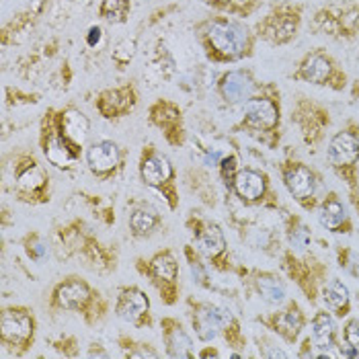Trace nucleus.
<instances>
[{
    "instance_id": "nucleus-1",
    "label": "nucleus",
    "mask_w": 359,
    "mask_h": 359,
    "mask_svg": "<svg viewBox=\"0 0 359 359\" xmlns=\"http://www.w3.org/2000/svg\"><path fill=\"white\" fill-rule=\"evenodd\" d=\"M90 136V121L74 105L50 109L39 121V150L57 170L72 172L83 161Z\"/></svg>"
},
{
    "instance_id": "nucleus-2",
    "label": "nucleus",
    "mask_w": 359,
    "mask_h": 359,
    "mask_svg": "<svg viewBox=\"0 0 359 359\" xmlns=\"http://www.w3.org/2000/svg\"><path fill=\"white\" fill-rule=\"evenodd\" d=\"M194 35L203 55L212 64H234L250 57L257 39L245 21L230 15H212L197 21Z\"/></svg>"
},
{
    "instance_id": "nucleus-3",
    "label": "nucleus",
    "mask_w": 359,
    "mask_h": 359,
    "mask_svg": "<svg viewBox=\"0 0 359 359\" xmlns=\"http://www.w3.org/2000/svg\"><path fill=\"white\" fill-rule=\"evenodd\" d=\"M54 249L57 250V257L81 259L86 269L99 276H107L117 269L119 255L115 245L111 247L101 243V238L81 218H72L55 228Z\"/></svg>"
},
{
    "instance_id": "nucleus-4",
    "label": "nucleus",
    "mask_w": 359,
    "mask_h": 359,
    "mask_svg": "<svg viewBox=\"0 0 359 359\" xmlns=\"http://www.w3.org/2000/svg\"><path fill=\"white\" fill-rule=\"evenodd\" d=\"M48 308L52 312H70L79 314L86 327H99L109 316V300L93 287L84 277H62L50 292Z\"/></svg>"
},
{
    "instance_id": "nucleus-5",
    "label": "nucleus",
    "mask_w": 359,
    "mask_h": 359,
    "mask_svg": "<svg viewBox=\"0 0 359 359\" xmlns=\"http://www.w3.org/2000/svg\"><path fill=\"white\" fill-rule=\"evenodd\" d=\"M4 175L17 201L27 205H46L52 201V179L33 152L13 150L6 154Z\"/></svg>"
},
{
    "instance_id": "nucleus-6",
    "label": "nucleus",
    "mask_w": 359,
    "mask_h": 359,
    "mask_svg": "<svg viewBox=\"0 0 359 359\" xmlns=\"http://www.w3.org/2000/svg\"><path fill=\"white\" fill-rule=\"evenodd\" d=\"M232 130L247 132L249 136L259 138L269 148L276 146L281 130V101L279 90L273 84L257 86V93L243 105L241 121Z\"/></svg>"
},
{
    "instance_id": "nucleus-7",
    "label": "nucleus",
    "mask_w": 359,
    "mask_h": 359,
    "mask_svg": "<svg viewBox=\"0 0 359 359\" xmlns=\"http://www.w3.org/2000/svg\"><path fill=\"white\" fill-rule=\"evenodd\" d=\"M185 228L189 230L191 243L195 249L201 252V257L210 263L212 269L218 273H236L238 267L230 259L228 241L218 222L210 220L201 210H189L185 216Z\"/></svg>"
},
{
    "instance_id": "nucleus-8",
    "label": "nucleus",
    "mask_w": 359,
    "mask_h": 359,
    "mask_svg": "<svg viewBox=\"0 0 359 359\" xmlns=\"http://www.w3.org/2000/svg\"><path fill=\"white\" fill-rule=\"evenodd\" d=\"M138 175L140 181L152 189L154 194L163 197L168 212H177L181 205V194H179V175L172 161L161 152L154 144L142 146L138 156Z\"/></svg>"
},
{
    "instance_id": "nucleus-9",
    "label": "nucleus",
    "mask_w": 359,
    "mask_h": 359,
    "mask_svg": "<svg viewBox=\"0 0 359 359\" xmlns=\"http://www.w3.org/2000/svg\"><path fill=\"white\" fill-rule=\"evenodd\" d=\"M134 267L140 276L146 277L152 290L158 294L161 302L168 308L179 304L181 298V265L172 249H161L150 257H136Z\"/></svg>"
},
{
    "instance_id": "nucleus-10",
    "label": "nucleus",
    "mask_w": 359,
    "mask_h": 359,
    "mask_svg": "<svg viewBox=\"0 0 359 359\" xmlns=\"http://www.w3.org/2000/svg\"><path fill=\"white\" fill-rule=\"evenodd\" d=\"M37 341V316L25 304L4 306L0 310V345L13 358H25Z\"/></svg>"
},
{
    "instance_id": "nucleus-11",
    "label": "nucleus",
    "mask_w": 359,
    "mask_h": 359,
    "mask_svg": "<svg viewBox=\"0 0 359 359\" xmlns=\"http://www.w3.org/2000/svg\"><path fill=\"white\" fill-rule=\"evenodd\" d=\"M327 158L331 168L347 183L353 205L359 210V126L349 121L343 130H339L329 142Z\"/></svg>"
},
{
    "instance_id": "nucleus-12",
    "label": "nucleus",
    "mask_w": 359,
    "mask_h": 359,
    "mask_svg": "<svg viewBox=\"0 0 359 359\" xmlns=\"http://www.w3.org/2000/svg\"><path fill=\"white\" fill-rule=\"evenodd\" d=\"M130 150L115 140H95L86 146L84 163L99 183H109L123 175Z\"/></svg>"
},
{
    "instance_id": "nucleus-13",
    "label": "nucleus",
    "mask_w": 359,
    "mask_h": 359,
    "mask_svg": "<svg viewBox=\"0 0 359 359\" xmlns=\"http://www.w3.org/2000/svg\"><path fill=\"white\" fill-rule=\"evenodd\" d=\"M292 79L308 84H316V86H329L332 90H343L347 86L345 70L339 66V62L331 54H327L320 48L308 52L300 60Z\"/></svg>"
},
{
    "instance_id": "nucleus-14",
    "label": "nucleus",
    "mask_w": 359,
    "mask_h": 359,
    "mask_svg": "<svg viewBox=\"0 0 359 359\" xmlns=\"http://www.w3.org/2000/svg\"><path fill=\"white\" fill-rule=\"evenodd\" d=\"M302 27V6L300 4H277L255 27V35L271 46L290 43Z\"/></svg>"
},
{
    "instance_id": "nucleus-15",
    "label": "nucleus",
    "mask_w": 359,
    "mask_h": 359,
    "mask_svg": "<svg viewBox=\"0 0 359 359\" xmlns=\"http://www.w3.org/2000/svg\"><path fill=\"white\" fill-rule=\"evenodd\" d=\"M115 316L138 329V331H150L154 329V314H152V302L150 296L140 285H123L117 290L115 296Z\"/></svg>"
},
{
    "instance_id": "nucleus-16",
    "label": "nucleus",
    "mask_w": 359,
    "mask_h": 359,
    "mask_svg": "<svg viewBox=\"0 0 359 359\" xmlns=\"http://www.w3.org/2000/svg\"><path fill=\"white\" fill-rule=\"evenodd\" d=\"M281 177H283V185L294 197V201L304 208L306 212L318 208V175L304 165L302 161H294L287 158L281 165Z\"/></svg>"
},
{
    "instance_id": "nucleus-17",
    "label": "nucleus",
    "mask_w": 359,
    "mask_h": 359,
    "mask_svg": "<svg viewBox=\"0 0 359 359\" xmlns=\"http://www.w3.org/2000/svg\"><path fill=\"white\" fill-rule=\"evenodd\" d=\"M146 119L152 128H156L163 134V138L170 148H185V144H187L185 115L175 101H170L166 97L156 99L148 107Z\"/></svg>"
},
{
    "instance_id": "nucleus-18",
    "label": "nucleus",
    "mask_w": 359,
    "mask_h": 359,
    "mask_svg": "<svg viewBox=\"0 0 359 359\" xmlns=\"http://www.w3.org/2000/svg\"><path fill=\"white\" fill-rule=\"evenodd\" d=\"M316 35L351 39L359 33V6H327L316 11L310 23Z\"/></svg>"
},
{
    "instance_id": "nucleus-19",
    "label": "nucleus",
    "mask_w": 359,
    "mask_h": 359,
    "mask_svg": "<svg viewBox=\"0 0 359 359\" xmlns=\"http://www.w3.org/2000/svg\"><path fill=\"white\" fill-rule=\"evenodd\" d=\"M243 205H273V194H271V181L269 175L261 168L255 166H241L234 183H232V191Z\"/></svg>"
},
{
    "instance_id": "nucleus-20",
    "label": "nucleus",
    "mask_w": 359,
    "mask_h": 359,
    "mask_svg": "<svg viewBox=\"0 0 359 359\" xmlns=\"http://www.w3.org/2000/svg\"><path fill=\"white\" fill-rule=\"evenodd\" d=\"M140 103L138 86L134 83L119 84L113 88H105L95 97V109L107 121H119L134 113Z\"/></svg>"
},
{
    "instance_id": "nucleus-21",
    "label": "nucleus",
    "mask_w": 359,
    "mask_h": 359,
    "mask_svg": "<svg viewBox=\"0 0 359 359\" xmlns=\"http://www.w3.org/2000/svg\"><path fill=\"white\" fill-rule=\"evenodd\" d=\"M255 320L261 323L263 327H267L269 331L277 332L283 341H287L292 345L300 339L306 325L304 310L300 308L298 302H287L285 308H279L267 316H257Z\"/></svg>"
},
{
    "instance_id": "nucleus-22",
    "label": "nucleus",
    "mask_w": 359,
    "mask_h": 359,
    "mask_svg": "<svg viewBox=\"0 0 359 359\" xmlns=\"http://www.w3.org/2000/svg\"><path fill=\"white\" fill-rule=\"evenodd\" d=\"M292 121L298 123L306 144L316 146L325 136V130L329 128L331 117H329V111L320 107L318 103L308 101V99H300L296 109L292 113Z\"/></svg>"
},
{
    "instance_id": "nucleus-23",
    "label": "nucleus",
    "mask_w": 359,
    "mask_h": 359,
    "mask_svg": "<svg viewBox=\"0 0 359 359\" xmlns=\"http://www.w3.org/2000/svg\"><path fill=\"white\" fill-rule=\"evenodd\" d=\"M257 86L259 84L255 81L252 72L247 68L226 70L216 83L218 95L226 105H245L257 93Z\"/></svg>"
},
{
    "instance_id": "nucleus-24",
    "label": "nucleus",
    "mask_w": 359,
    "mask_h": 359,
    "mask_svg": "<svg viewBox=\"0 0 359 359\" xmlns=\"http://www.w3.org/2000/svg\"><path fill=\"white\" fill-rule=\"evenodd\" d=\"M161 332H163V345L165 355L170 359H194L197 358L195 343L191 334L187 332L185 325L175 316L161 318Z\"/></svg>"
},
{
    "instance_id": "nucleus-25",
    "label": "nucleus",
    "mask_w": 359,
    "mask_h": 359,
    "mask_svg": "<svg viewBox=\"0 0 359 359\" xmlns=\"http://www.w3.org/2000/svg\"><path fill=\"white\" fill-rule=\"evenodd\" d=\"M185 306H187V316H189V323H191L195 337L201 343L216 341L220 337L218 323H216V302L199 300L195 296H187L185 298Z\"/></svg>"
},
{
    "instance_id": "nucleus-26",
    "label": "nucleus",
    "mask_w": 359,
    "mask_h": 359,
    "mask_svg": "<svg viewBox=\"0 0 359 359\" xmlns=\"http://www.w3.org/2000/svg\"><path fill=\"white\" fill-rule=\"evenodd\" d=\"M128 228H130L132 238H136V241L152 238L163 228V214L158 212L156 205H152L146 199L132 201V210L128 216Z\"/></svg>"
},
{
    "instance_id": "nucleus-27",
    "label": "nucleus",
    "mask_w": 359,
    "mask_h": 359,
    "mask_svg": "<svg viewBox=\"0 0 359 359\" xmlns=\"http://www.w3.org/2000/svg\"><path fill=\"white\" fill-rule=\"evenodd\" d=\"M238 276H243V279L250 281L252 290L259 294V298L269 306H283L287 300V292H285V285L283 281L279 279V276L271 273V271H247V269H241L236 271Z\"/></svg>"
},
{
    "instance_id": "nucleus-28",
    "label": "nucleus",
    "mask_w": 359,
    "mask_h": 359,
    "mask_svg": "<svg viewBox=\"0 0 359 359\" xmlns=\"http://www.w3.org/2000/svg\"><path fill=\"white\" fill-rule=\"evenodd\" d=\"M281 265L287 271V276L300 285V290L304 292L306 298L310 302H314L316 300V294H318V285H320V276L312 269V265L308 263V259L296 257V250L290 249L283 252Z\"/></svg>"
},
{
    "instance_id": "nucleus-29",
    "label": "nucleus",
    "mask_w": 359,
    "mask_h": 359,
    "mask_svg": "<svg viewBox=\"0 0 359 359\" xmlns=\"http://www.w3.org/2000/svg\"><path fill=\"white\" fill-rule=\"evenodd\" d=\"M316 210H318V222L323 224L325 230L334 232V234H349L351 232V220H349L347 208L334 191L325 195V199L318 201Z\"/></svg>"
},
{
    "instance_id": "nucleus-30",
    "label": "nucleus",
    "mask_w": 359,
    "mask_h": 359,
    "mask_svg": "<svg viewBox=\"0 0 359 359\" xmlns=\"http://www.w3.org/2000/svg\"><path fill=\"white\" fill-rule=\"evenodd\" d=\"M310 339H312V345L323 353H329L331 349L339 347V327H337V320H334V314L329 312L327 308L325 310H318L312 320H310Z\"/></svg>"
},
{
    "instance_id": "nucleus-31",
    "label": "nucleus",
    "mask_w": 359,
    "mask_h": 359,
    "mask_svg": "<svg viewBox=\"0 0 359 359\" xmlns=\"http://www.w3.org/2000/svg\"><path fill=\"white\" fill-rule=\"evenodd\" d=\"M320 294H323L325 308L329 312H332L334 316L343 318V316H347L351 312V294H349V287L341 279H337V277L329 279L323 285Z\"/></svg>"
},
{
    "instance_id": "nucleus-32",
    "label": "nucleus",
    "mask_w": 359,
    "mask_h": 359,
    "mask_svg": "<svg viewBox=\"0 0 359 359\" xmlns=\"http://www.w3.org/2000/svg\"><path fill=\"white\" fill-rule=\"evenodd\" d=\"M216 323H218L220 337L228 343L230 349H245L247 347V337L241 329V323L228 306L216 302Z\"/></svg>"
},
{
    "instance_id": "nucleus-33",
    "label": "nucleus",
    "mask_w": 359,
    "mask_h": 359,
    "mask_svg": "<svg viewBox=\"0 0 359 359\" xmlns=\"http://www.w3.org/2000/svg\"><path fill=\"white\" fill-rule=\"evenodd\" d=\"M183 255H185V261H187V267H189V273L194 279L195 285H199L201 290H208L212 292L214 290V283H212V277H210V263L201 257V252L195 249L194 243H187L183 247Z\"/></svg>"
},
{
    "instance_id": "nucleus-34",
    "label": "nucleus",
    "mask_w": 359,
    "mask_h": 359,
    "mask_svg": "<svg viewBox=\"0 0 359 359\" xmlns=\"http://www.w3.org/2000/svg\"><path fill=\"white\" fill-rule=\"evenodd\" d=\"M21 247H23L25 257L29 261H33L35 265H43L52 255V245L37 230H29L27 234L21 238Z\"/></svg>"
},
{
    "instance_id": "nucleus-35",
    "label": "nucleus",
    "mask_w": 359,
    "mask_h": 359,
    "mask_svg": "<svg viewBox=\"0 0 359 359\" xmlns=\"http://www.w3.org/2000/svg\"><path fill=\"white\" fill-rule=\"evenodd\" d=\"M117 347L121 349V355L130 359H146V358H161V353L152 347V343L136 341L134 337L121 332L117 334Z\"/></svg>"
},
{
    "instance_id": "nucleus-36",
    "label": "nucleus",
    "mask_w": 359,
    "mask_h": 359,
    "mask_svg": "<svg viewBox=\"0 0 359 359\" xmlns=\"http://www.w3.org/2000/svg\"><path fill=\"white\" fill-rule=\"evenodd\" d=\"M132 13V0H101L99 4V17L113 25L128 23Z\"/></svg>"
},
{
    "instance_id": "nucleus-37",
    "label": "nucleus",
    "mask_w": 359,
    "mask_h": 359,
    "mask_svg": "<svg viewBox=\"0 0 359 359\" xmlns=\"http://www.w3.org/2000/svg\"><path fill=\"white\" fill-rule=\"evenodd\" d=\"M287 243H290V249L296 250V252H304L312 243V232L310 228L306 226L302 218L298 216H290L287 218Z\"/></svg>"
},
{
    "instance_id": "nucleus-38",
    "label": "nucleus",
    "mask_w": 359,
    "mask_h": 359,
    "mask_svg": "<svg viewBox=\"0 0 359 359\" xmlns=\"http://www.w3.org/2000/svg\"><path fill=\"white\" fill-rule=\"evenodd\" d=\"M205 4L218 8L222 15L230 17H247L257 8V0H203Z\"/></svg>"
},
{
    "instance_id": "nucleus-39",
    "label": "nucleus",
    "mask_w": 359,
    "mask_h": 359,
    "mask_svg": "<svg viewBox=\"0 0 359 359\" xmlns=\"http://www.w3.org/2000/svg\"><path fill=\"white\" fill-rule=\"evenodd\" d=\"M238 168H241V161H238V154H234V152H226V156L222 158V163L216 168L218 177H220V183L228 194L232 191V183H234V177H236Z\"/></svg>"
},
{
    "instance_id": "nucleus-40",
    "label": "nucleus",
    "mask_w": 359,
    "mask_h": 359,
    "mask_svg": "<svg viewBox=\"0 0 359 359\" xmlns=\"http://www.w3.org/2000/svg\"><path fill=\"white\" fill-rule=\"evenodd\" d=\"M134 54H136V39L126 37V39H121V41L115 46V50H113L111 57L119 64V68H123L126 64H130V62H132Z\"/></svg>"
},
{
    "instance_id": "nucleus-41",
    "label": "nucleus",
    "mask_w": 359,
    "mask_h": 359,
    "mask_svg": "<svg viewBox=\"0 0 359 359\" xmlns=\"http://www.w3.org/2000/svg\"><path fill=\"white\" fill-rule=\"evenodd\" d=\"M52 347L57 349L64 358H76V355H81L79 341H76V337H72V334H60L57 339L52 341Z\"/></svg>"
},
{
    "instance_id": "nucleus-42",
    "label": "nucleus",
    "mask_w": 359,
    "mask_h": 359,
    "mask_svg": "<svg viewBox=\"0 0 359 359\" xmlns=\"http://www.w3.org/2000/svg\"><path fill=\"white\" fill-rule=\"evenodd\" d=\"M257 347H259V355L261 358H287V351H283L281 347H277L273 341L257 337Z\"/></svg>"
},
{
    "instance_id": "nucleus-43",
    "label": "nucleus",
    "mask_w": 359,
    "mask_h": 359,
    "mask_svg": "<svg viewBox=\"0 0 359 359\" xmlns=\"http://www.w3.org/2000/svg\"><path fill=\"white\" fill-rule=\"evenodd\" d=\"M226 156V152L216 148V146H205L201 150V165L205 168H218V165L222 163V158Z\"/></svg>"
},
{
    "instance_id": "nucleus-44",
    "label": "nucleus",
    "mask_w": 359,
    "mask_h": 359,
    "mask_svg": "<svg viewBox=\"0 0 359 359\" xmlns=\"http://www.w3.org/2000/svg\"><path fill=\"white\" fill-rule=\"evenodd\" d=\"M343 341L359 349V318H349L343 327Z\"/></svg>"
},
{
    "instance_id": "nucleus-45",
    "label": "nucleus",
    "mask_w": 359,
    "mask_h": 359,
    "mask_svg": "<svg viewBox=\"0 0 359 359\" xmlns=\"http://www.w3.org/2000/svg\"><path fill=\"white\" fill-rule=\"evenodd\" d=\"M101 37H103V29L97 27V25H93V27L88 29V35H86V43L90 46V48H95L99 41H101Z\"/></svg>"
},
{
    "instance_id": "nucleus-46",
    "label": "nucleus",
    "mask_w": 359,
    "mask_h": 359,
    "mask_svg": "<svg viewBox=\"0 0 359 359\" xmlns=\"http://www.w3.org/2000/svg\"><path fill=\"white\" fill-rule=\"evenodd\" d=\"M222 353L218 351V349H214V347H210V345H205L201 351H197V358H220Z\"/></svg>"
}]
</instances>
